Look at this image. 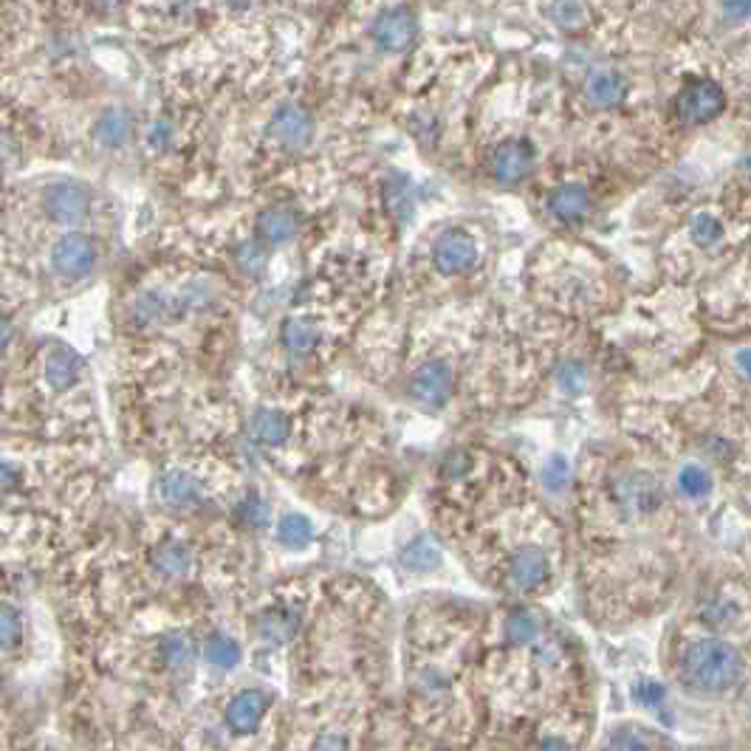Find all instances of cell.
<instances>
[{
  "mask_svg": "<svg viewBox=\"0 0 751 751\" xmlns=\"http://www.w3.org/2000/svg\"><path fill=\"white\" fill-rule=\"evenodd\" d=\"M83 359L72 348H54L46 357V382L52 390H68L83 379Z\"/></svg>",
  "mask_w": 751,
  "mask_h": 751,
  "instance_id": "obj_18",
  "label": "cell"
},
{
  "mask_svg": "<svg viewBox=\"0 0 751 751\" xmlns=\"http://www.w3.org/2000/svg\"><path fill=\"white\" fill-rule=\"evenodd\" d=\"M202 480L187 469H170L159 478V498L170 509H189L202 500Z\"/></svg>",
  "mask_w": 751,
  "mask_h": 751,
  "instance_id": "obj_15",
  "label": "cell"
},
{
  "mask_svg": "<svg viewBox=\"0 0 751 751\" xmlns=\"http://www.w3.org/2000/svg\"><path fill=\"white\" fill-rule=\"evenodd\" d=\"M97 243L83 232L63 235L52 249V269L63 280L88 277L94 272V266H97Z\"/></svg>",
  "mask_w": 751,
  "mask_h": 751,
  "instance_id": "obj_6",
  "label": "cell"
},
{
  "mask_svg": "<svg viewBox=\"0 0 751 751\" xmlns=\"http://www.w3.org/2000/svg\"><path fill=\"white\" fill-rule=\"evenodd\" d=\"M738 370L751 382V348L740 350V353H738Z\"/></svg>",
  "mask_w": 751,
  "mask_h": 751,
  "instance_id": "obj_45",
  "label": "cell"
},
{
  "mask_svg": "<svg viewBox=\"0 0 751 751\" xmlns=\"http://www.w3.org/2000/svg\"><path fill=\"white\" fill-rule=\"evenodd\" d=\"M119 0H91V7L99 9V12H110V9L117 7Z\"/></svg>",
  "mask_w": 751,
  "mask_h": 751,
  "instance_id": "obj_46",
  "label": "cell"
},
{
  "mask_svg": "<svg viewBox=\"0 0 751 751\" xmlns=\"http://www.w3.org/2000/svg\"><path fill=\"white\" fill-rule=\"evenodd\" d=\"M548 579V559H545L543 548H520L509 565H505V585L518 594H532L540 585Z\"/></svg>",
  "mask_w": 751,
  "mask_h": 751,
  "instance_id": "obj_11",
  "label": "cell"
},
{
  "mask_svg": "<svg viewBox=\"0 0 751 751\" xmlns=\"http://www.w3.org/2000/svg\"><path fill=\"white\" fill-rule=\"evenodd\" d=\"M173 137H175L173 122H170V119H156V122L150 124V130H148L150 150L162 153V150H167L170 144H173Z\"/></svg>",
  "mask_w": 751,
  "mask_h": 751,
  "instance_id": "obj_36",
  "label": "cell"
},
{
  "mask_svg": "<svg viewBox=\"0 0 751 751\" xmlns=\"http://www.w3.org/2000/svg\"><path fill=\"white\" fill-rule=\"evenodd\" d=\"M204 655H207V661L215 670H235L240 659H243V650H240V644L235 642L232 635L213 633L207 644H204Z\"/></svg>",
  "mask_w": 751,
  "mask_h": 751,
  "instance_id": "obj_25",
  "label": "cell"
},
{
  "mask_svg": "<svg viewBox=\"0 0 751 751\" xmlns=\"http://www.w3.org/2000/svg\"><path fill=\"white\" fill-rule=\"evenodd\" d=\"M433 263L440 274H464L478 263V247L464 229H449L433 247Z\"/></svg>",
  "mask_w": 751,
  "mask_h": 751,
  "instance_id": "obj_10",
  "label": "cell"
},
{
  "mask_svg": "<svg viewBox=\"0 0 751 751\" xmlns=\"http://www.w3.org/2000/svg\"><path fill=\"white\" fill-rule=\"evenodd\" d=\"M300 628V610L289 608V605H277V608L266 610L258 619V635L266 644H285L292 642V635Z\"/></svg>",
  "mask_w": 751,
  "mask_h": 751,
  "instance_id": "obj_17",
  "label": "cell"
},
{
  "mask_svg": "<svg viewBox=\"0 0 751 751\" xmlns=\"http://www.w3.org/2000/svg\"><path fill=\"white\" fill-rule=\"evenodd\" d=\"M266 249H269L266 243H260L258 238H252V240H247V243H240L238 252H235V258H238V263H240V269H243V272L258 274V272H263V269H266V258H269Z\"/></svg>",
  "mask_w": 751,
  "mask_h": 751,
  "instance_id": "obj_33",
  "label": "cell"
},
{
  "mask_svg": "<svg viewBox=\"0 0 751 751\" xmlns=\"http://www.w3.org/2000/svg\"><path fill=\"white\" fill-rule=\"evenodd\" d=\"M469 472V458L467 455H449L447 460H444V475L447 478H453V480H458V478H464V475Z\"/></svg>",
  "mask_w": 751,
  "mask_h": 751,
  "instance_id": "obj_42",
  "label": "cell"
},
{
  "mask_svg": "<svg viewBox=\"0 0 751 751\" xmlns=\"http://www.w3.org/2000/svg\"><path fill=\"white\" fill-rule=\"evenodd\" d=\"M402 563H404V568L424 574V570H433L435 565L440 563V554H438V548H435L433 540L418 537L413 545H407V551L402 554Z\"/></svg>",
  "mask_w": 751,
  "mask_h": 751,
  "instance_id": "obj_30",
  "label": "cell"
},
{
  "mask_svg": "<svg viewBox=\"0 0 751 751\" xmlns=\"http://www.w3.org/2000/svg\"><path fill=\"white\" fill-rule=\"evenodd\" d=\"M453 382V368L447 362H440V359H429L410 379V395L424 410H438L449 402Z\"/></svg>",
  "mask_w": 751,
  "mask_h": 751,
  "instance_id": "obj_9",
  "label": "cell"
},
{
  "mask_svg": "<svg viewBox=\"0 0 751 751\" xmlns=\"http://www.w3.org/2000/svg\"><path fill=\"white\" fill-rule=\"evenodd\" d=\"M693 238H695V243H700V247H712V243H718L720 240V235H723V227H720V220L715 218V215H709V213H700V215H695V220H693Z\"/></svg>",
  "mask_w": 751,
  "mask_h": 751,
  "instance_id": "obj_35",
  "label": "cell"
},
{
  "mask_svg": "<svg viewBox=\"0 0 751 751\" xmlns=\"http://www.w3.org/2000/svg\"><path fill=\"white\" fill-rule=\"evenodd\" d=\"M585 97H588V102L594 105V108L610 110L616 108V105L624 102V97H628V83H624L622 74L602 68V72H594L588 77V83H585Z\"/></svg>",
  "mask_w": 751,
  "mask_h": 751,
  "instance_id": "obj_16",
  "label": "cell"
},
{
  "mask_svg": "<svg viewBox=\"0 0 751 751\" xmlns=\"http://www.w3.org/2000/svg\"><path fill=\"white\" fill-rule=\"evenodd\" d=\"M314 540V523L303 514H285L283 520L277 523V543L283 548H308Z\"/></svg>",
  "mask_w": 751,
  "mask_h": 751,
  "instance_id": "obj_24",
  "label": "cell"
},
{
  "mask_svg": "<svg viewBox=\"0 0 751 751\" xmlns=\"http://www.w3.org/2000/svg\"><path fill=\"white\" fill-rule=\"evenodd\" d=\"M280 342L292 357H312L319 345V328L308 319H289L280 330Z\"/></svg>",
  "mask_w": 751,
  "mask_h": 751,
  "instance_id": "obj_22",
  "label": "cell"
},
{
  "mask_svg": "<svg viewBox=\"0 0 751 751\" xmlns=\"http://www.w3.org/2000/svg\"><path fill=\"white\" fill-rule=\"evenodd\" d=\"M537 633H540L537 619H534L532 613H525V610H514V613L505 619V635H509V642L512 644L534 642Z\"/></svg>",
  "mask_w": 751,
  "mask_h": 751,
  "instance_id": "obj_31",
  "label": "cell"
},
{
  "mask_svg": "<svg viewBox=\"0 0 751 751\" xmlns=\"http://www.w3.org/2000/svg\"><path fill=\"white\" fill-rule=\"evenodd\" d=\"M678 489L681 494H687V498L695 500L704 498V494H709V475L700 467H695V464H687V467L678 472Z\"/></svg>",
  "mask_w": 751,
  "mask_h": 751,
  "instance_id": "obj_34",
  "label": "cell"
},
{
  "mask_svg": "<svg viewBox=\"0 0 751 751\" xmlns=\"http://www.w3.org/2000/svg\"><path fill=\"white\" fill-rule=\"evenodd\" d=\"M635 700L642 706H647V709H659V706L664 704V687L655 684V681H644V684L635 687Z\"/></svg>",
  "mask_w": 751,
  "mask_h": 751,
  "instance_id": "obj_38",
  "label": "cell"
},
{
  "mask_svg": "<svg viewBox=\"0 0 751 751\" xmlns=\"http://www.w3.org/2000/svg\"><path fill=\"white\" fill-rule=\"evenodd\" d=\"M254 232L269 249L285 247L300 232V213L292 207H269L266 213H260Z\"/></svg>",
  "mask_w": 751,
  "mask_h": 751,
  "instance_id": "obj_14",
  "label": "cell"
},
{
  "mask_svg": "<svg viewBox=\"0 0 751 751\" xmlns=\"http://www.w3.org/2000/svg\"><path fill=\"white\" fill-rule=\"evenodd\" d=\"M235 3H249V0H235Z\"/></svg>",
  "mask_w": 751,
  "mask_h": 751,
  "instance_id": "obj_47",
  "label": "cell"
},
{
  "mask_svg": "<svg viewBox=\"0 0 751 751\" xmlns=\"http://www.w3.org/2000/svg\"><path fill=\"white\" fill-rule=\"evenodd\" d=\"M269 712V695L263 689H240L227 704L224 720L235 734H254Z\"/></svg>",
  "mask_w": 751,
  "mask_h": 751,
  "instance_id": "obj_12",
  "label": "cell"
},
{
  "mask_svg": "<svg viewBox=\"0 0 751 751\" xmlns=\"http://www.w3.org/2000/svg\"><path fill=\"white\" fill-rule=\"evenodd\" d=\"M130 133H133V117L124 108H108L99 113L97 124H94V139L102 148L119 150L128 144Z\"/></svg>",
  "mask_w": 751,
  "mask_h": 751,
  "instance_id": "obj_19",
  "label": "cell"
},
{
  "mask_svg": "<svg viewBox=\"0 0 751 751\" xmlns=\"http://www.w3.org/2000/svg\"><path fill=\"white\" fill-rule=\"evenodd\" d=\"M384 204H388L390 215L399 220H407L413 215L415 202H413V187H410L407 178L402 175H393L384 182Z\"/></svg>",
  "mask_w": 751,
  "mask_h": 751,
  "instance_id": "obj_27",
  "label": "cell"
},
{
  "mask_svg": "<svg viewBox=\"0 0 751 751\" xmlns=\"http://www.w3.org/2000/svg\"><path fill=\"white\" fill-rule=\"evenodd\" d=\"M14 480H18V472H14V467L9 464V460L0 458V494L7 492V489H12Z\"/></svg>",
  "mask_w": 751,
  "mask_h": 751,
  "instance_id": "obj_43",
  "label": "cell"
},
{
  "mask_svg": "<svg viewBox=\"0 0 751 751\" xmlns=\"http://www.w3.org/2000/svg\"><path fill=\"white\" fill-rule=\"evenodd\" d=\"M418 37V18L410 7H388L370 23V40L384 54H404Z\"/></svg>",
  "mask_w": 751,
  "mask_h": 751,
  "instance_id": "obj_2",
  "label": "cell"
},
{
  "mask_svg": "<svg viewBox=\"0 0 751 751\" xmlns=\"http://www.w3.org/2000/svg\"><path fill=\"white\" fill-rule=\"evenodd\" d=\"M551 18L565 32H583L588 26V9H585L583 0H557L551 7Z\"/></svg>",
  "mask_w": 751,
  "mask_h": 751,
  "instance_id": "obj_29",
  "label": "cell"
},
{
  "mask_svg": "<svg viewBox=\"0 0 751 751\" xmlns=\"http://www.w3.org/2000/svg\"><path fill=\"white\" fill-rule=\"evenodd\" d=\"M726 110V94L712 79H689L675 99V113L684 124L715 122Z\"/></svg>",
  "mask_w": 751,
  "mask_h": 751,
  "instance_id": "obj_3",
  "label": "cell"
},
{
  "mask_svg": "<svg viewBox=\"0 0 751 751\" xmlns=\"http://www.w3.org/2000/svg\"><path fill=\"white\" fill-rule=\"evenodd\" d=\"M548 213L551 218L563 224V227H577L588 218L590 213V195L579 184H565L548 195Z\"/></svg>",
  "mask_w": 751,
  "mask_h": 751,
  "instance_id": "obj_13",
  "label": "cell"
},
{
  "mask_svg": "<svg viewBox=\"0 0 751 751\" xmlns=\"http://www.w3.org/2000/svg\"><path fill=\"white\" fill-rule=\"evenodd\" d=\"M585 379H588V373H585V368L579 362L565 364V368L559 370V384H563V390H568V393H583Z\"/></svg>",
  "mask_w": 751,
  "mask_h": 751,
  "instance_id": "obj_37",
  "label": "cell"
},
{
  "mask_svg": "<svg viewBox=\"0 0 751 751\" xmlns=\"http://www.w3.org/2000/svg\"><path fill=\"white\" fill-rule=\"evenodd\" d=\"M12 337H14V328H12V323H9L7 317H0V353L9 348V342H12Z\"/></svg>",
  "mask_w": 751,
  "mask_h": 751,
  "instance_id": "obj_44",
  "label": "cell"
},
{
  "mask_svg": "<svg viewBox=\"0 0 751 751\" xmlns=\"http://www.w3.org/2000/svg\"><path fill=\"white\" fill-rule=\"evenodd\" d=\"M269 137L283 150H303L314 137L312 110L300 102H285L269 119Z\"/></svg>",
  "mask_w": 751,
  "mask_h": 751,
  "instance_id": "obj_8",
  "label": "cell"
},
{
  "mask_svg": "<svg viewBox=\"0 0 751 751\" xmlns=\"http://www.w3.org/2000/svg\"><path fill=\"white\" fill-rule=\"evenodd\" d=\"M751 14V0H723V18L738 23Z\"/></svg>",
  "mask_w": 751,
  "mask_h": 751,
  "instance_id": "obj_41",
  "label": "cell"
},
{
  "mask_svg": "<svg viewBox=\"0 0 751 751\" xmlns=\"http://www.w3.org/2000/svg\"><path fill=\"white\" fill-rule=\"evenodd\" d=\"M545 483L551 486V489H563L565 483H568V467H565L563 458H551L548 464H545Z\"/></svg>",
  "mask_w": 751,
  "mask_h": 751,
  "instance_id": "obj_39",
  "label": "cell"
},
{
  "mask_svg": "<svg viewBox=\"0 0 751 751\" xmlns=\"http://www.w3.org/2000/svg\"><path fill=\"white\" fill-rule=\"evenodd\" d=\"M18 156H20L18 139H14L9 130H0V167L18 162Z\"/></svg>",
  "mask_w": 751,
  "mask_h": 751,
  "instance_id": "obj_40",
  "label": "cell"
},
{
  "mask_svg": "<svg viewBox=\"0 0 751 751\" xmlns=\"http://www.w3.org/2000/svg\"><path fill=\"white\" fill-rule=\"evenodd\" d=\"M153 568L167 579H184L193 570V551L182 540H164L153 551Z\"/></svg>",
  "mask_w": 751,
  "mask_h": 751,
  "instance_id": "obj_20",
  "label": "cell"
},
{
  "mask_svg": "<svg viewBox=\"0 0 751 751\" xmlns=\"http://www.w3.org/2000/svg\"><path fill=\"white\" fill-rule=\"evenodd\" d=\"M159 659H162L164 667L173 670V673H184V670L193 664L195 647L184 633H170L164 635L162 644H159Z\"/></svg>",
  "mask_w": 751,
  "mask_h": 751,
  "instance_id": "obj_23",
  "label": "cell"
},
{
  "mask_svg": "<svg viewBox=\"0 0 751 751\" xmlns=\"http://www.w3.org/2000/svg\"><path fill=\"white\" fill-rule=\"evenodd\" d=\"M20 633H23V622H20L18 608L0 602V653L18 647Z\"/></svg>",
  "mask_w": 751,
  "mask_h": 751,
  "instance_id": "obj_32",
  "label": "cell"
},
{
  "mask_svg": "<svg viewBox=\"0 0 751 751\" xmlns=\"http://www.w3.org/2000/svg\"><path fill=\"white\" fill-rule=\"evenodd\" d=\"M292 433V424L280 410H258L252 415V438L263 447H283Z\"/></svg>",
  "mask_w": 751,
  "mask_h": 751,
  "instance_id": "obj_21",
  "label": "cell"
},
{
  "mask_svg": "<svg viewBox=\"0 0 751 751\" xmlns=\"http://www.w3.org/2000/svg\"><path fill=\"white\" fill-rule=\"evenodd\" d=\"M43 213L63 227L83 224L91 213V189L79 182H54L43 189Z\"/></svg>",
  "mask_w": 751,
  "mask_h": 751,
  "instance_id": "obj_5",
  "label": "cell"
},
{
  "mask_svg": "<svg viewBox=\"0 0 751 751\" xmlns=\"http://www.w3.org/2000/svg\"><path fill=\"white\" fill-rule=\"evenodd\" d=\"M613 500L622 512L633 514V518H647V514L659 512V505L664 503V489L650 472L633 469V472L616 478Z\"/></svg>",
  "mask_w": 751,
  "mask_h": 751,
  "instance_id": "obj_4",
  "label": "cell"
},
{
  "mask_svg": "<svg viewBox=\"0 0 751 751\" xmlns=\"http://www.w3.org/2000/svg\"><path fill=\"white\" fill-rule=\"evenodd\" d=\"M235 518L243 529H252V532H260L266 529L269 518H272V509H269L266 498H260L258 492H247L243 498L235 503Z\"/></svg>",
  "mask_w": 751,
  "mask_h": 751,
  "instance_id": "obj_26",
  "label": "cell"
},
{
  "mask_svg": "<svg viewBox=\"0 0 751 751\" xmlns=\"http://www.w3.org/2000/svg\"><path fill=\"white\" fill-rule=\"evenodd\" d=\"M534 164H537V150L529 139H505L489 156V170H492L494 182L505 184V187L523 182L525 175L534 170Z\"/></svg>",
  "mask_w": 751,
  "mask_h": 751,
  "instance_id": "obj_7",
  "label": "cell"
},
{
  "mask_svg": "<svg viewBox=\"0 0 751 751\" xmlns=\"http://www.w3.org/2000/svg\"><path fill=\"white\" fill-rule=\"evenodd\" d=\"M745 664L732 644L720 639H698L681 655L678 678L693 695L720 698L743 681Z\"/></svg>",
  "mask_w": 751,
  "mask_h": 751,
  "instance_id": "obj_1",
  "label": "cell"
},
{
  "mask_svg": "<svg viewBox=\"0 0 751 751\" xmlns=\"http://www.w3.org/2000/svg\"><path fill=\"white\" fill-rule=\"evenodd\" d=\"M133 317H137L139 325H164L170 317H173V303L167 297L156 292H148L137 300L133 305Z\"/></svg>",
  "mask_w": 751,
  "mask_h": 751,
  "instance_id": "obj_28",
  "label": "cell"
}]
</instances>
